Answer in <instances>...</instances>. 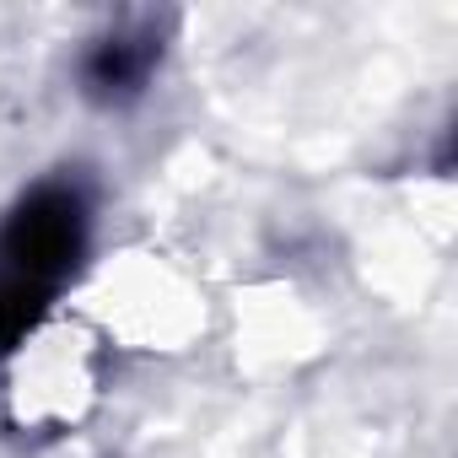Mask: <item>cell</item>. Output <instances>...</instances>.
<instances>
[{
  "instance_id": "2",
  "label": "cell",
  "mask_w": 458,
  "mask_h": 458,
  "mask_svg": "<svg viewBox=\"0 0 458 458\" xmlns=\"http://www.w3.org/2000/svg\"><path fill=\"white\" fill-rule=\"evenodd\" d=\"M151 60H157L151 38H124V33H119V38H103V44L81 60V81H87L92 98L114 103V98H130V92L146 87Z\"/></svg>"
},
{
  "instance_id": "3",
  "label": "cell",
  "mask_w": 458,
  "mask_h": 458,
  "mask_svg": "<svg viewBox=\"0 0 458 458\" xmlns=\"http://www.w3.org/2000/svg\"><path fill=\"white\" fill-rule=\"evenodd\" d=\"M28 313H33L28 281H0V345H12L28 329Z\"/></svg>"
},
{
  "instance_id": "1",
  "label": "cell",
  "mask_w": 458,
  "mask_h": 458,
  "mask_svg": "<svg viewBox=\"0 0 458 458\" xmlns=\"http://www.w3.org/2000/svg\"><path fill=\"white\" fill-rule=\"evenodd\" d=\"M81 243H87V210L71 189H38L17 205V216L6 221V249L17 281H55L65 276L76 259H81Z\"/></svg>"
}]
</instances>
